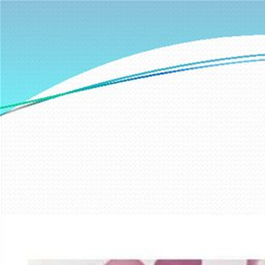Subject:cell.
<instances>
[{
  "label": "cell",
  "instance_id": "obj_1",
  "mask_svg": "<svg viewBox=\"0 0 265 265\" xmlns=\"http://www.w3.org/2000/svg\"><path fill=\"white\" fill-rule=\"evenodd\" d=\"M154 265H202V260H157Z\"/></svg>",
  "mask_w": 265,
  "mask_h": 265
},
{
  "label": "cell",
  "instance_id": "obj_2",
  "mask_svg": "<svg viewBox=\"0 0 265 265\" xmlns=\"http://www.w3.org/2000/svg\"><path fill=\"white\" fill-rule=\"evenodd\" d=\"M105 265H144L140 260H111Z\"/></svg>",
  "mask_w": 265,
  "mask_h": 265
},
{
  "label": "cell",
  "instance_id": "obj_3",
  "mask_svg": "<svg viewBox=\"0 0 265 265\" xmlns=\"http://www.w3.org/2000/svg\"><path fill=\"white\" fill-rule=\"evenodd\" d=\"M247 265H265V260H247Z\"/></svg>",
  "mask_w": 265,
  "mask_h": 265
}]
</instances>
